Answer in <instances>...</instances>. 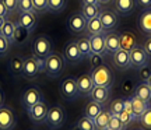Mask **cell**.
Listing matches in <instances>:
<instances>
[{
  "instance_id": "f546056e",
  "label": "cell",
  "mask_w": 151,
  "mask_h": 130,
  "mask_svg": "<svg viewBox=\"0 0 151 130\" xmlns=\"http://www.w3.org/2000/svg\"><path fill=\"white\" fill-rule=\"evenodd\" d=\"M29 31L25 29L24 27H21L18 22H14V43L17 45H21L28 39Z\"/></svg>"
},
{
  "instance_id": "2e32d148",
  "label": "cell",
  "mask_w": 151,
  "mask_h": 130,
  "mask_svg": "<svg viewBox=\"0 0 151 130\" xmlns=\"http://www.w3.org/2000/svg\"><path fill=\"white\" fill-rule=\"evenodd\" d=\"M90 98H91L92 101L101 103L104 106V105L109 101V98H111V88H109V87L94 85L91 94H90Z\"/></svg>"
},
{
  "instance_id": "9c48e42d",
  "label": "cell",
  "mask_w": 151,
  "mask_h": 130,
  "mask_svg": "<svg viewBox=\"0 0 151 130\" xmlns=\"http://www.w3.org/2000/svg\"><path fill=\"white\" fill-rule=\"evenodd\" d=\"M42 101H43V94L38 87H29V88H27L25 91L22 92L21 95V106L25 111L28 108H31L32 105H35L38 102H42Z\"/></svg>"
},
{
  "instance_id": "d6a6232c",
  "label": "cell",
  "mask_w": 151,
  "mask_h": 130,
  "mask_svg": "<svg viewBox=\"0 0 151 130\" xmlns=\"http://www.w3.org/2000/svg\"><path fill=\"white\" fill-rule=\"evenodd\" d=\"M67 6V0H48V11L50 13H60Z\"/></svg>"
},
{
  "instance_id": "d6986e66",
  "label": "cell",
  "mask_w": 151,
  "mask_h": 130,
  "mask_svg": "<svg viewBox=\"0 0 151 130\" xmlns=\"http://www.w3.org/2000/svg\"><path fill=\"white\" fill-rule=\"evenodd\" d=\"M90 38V45H91V53L105 55L106 48H105V32L97 34V35H88Z\"/></svg>"
},
{
  "instance_id": "ee69618b",
  "label": "cell",
  "mask_w": 151,
  "mask_h": 130,
  "mask_svg": "<svg viewBox=\"0 0 151 130\" xmlns=\"http://www.w3.org/2000/svg\"><path fill=\"white\" fill-rule=\"evenodd\" d=\"M3 1L9 10V14H14L18 11V0H3Z\"/></svg>"
},
{
  "instance_id": "c3c4849f",
  "label": "cell",
  "mask_w": 151,
  "mask_h": 130,
  "mask_svg": "<svg viewBox=\"0 0 151 130\" xmlns=\"http://www.w3.org/2000/svg\"><path fill=\"white\" fill-rule=\"evenodd\" d=\"M0 16L6 17V18H9V10H7V7L4 6V1L3 0H0Z\"/></svg>"
},
{
  "instance_id": "f1b7e54d",
  "label": "cell",
  "mask_w": 151,
  "mask_h": 130,
  "mask_svg": "<svg viewBox=\"0 0 151 130\" xmlns=\"http://www.w3.org/2000/svg\"><path fill=\"white\" fill-rule=\"evenodd\" d=\"M102 105L101 103L95 102V101H90V102L86 103V106H84V116H87V118H90V119L94 120V118L97 116L101 111H102Z\"/></svg>"
},
{
  "instance_id": "8992f818",
  "label": "cell",
  "mask_w": 151,
  "mask_h": 130,
  "mask_svg": "<svg viewBox=\"0 0 151 130\" xmlns=\"http://www.w3.org/2000/svg\"><path fill=\"white\" fill-rule=\"evenodd\" d=\"M59 91L65 99H67V101H76L77 98L80 97L76 77H66L65 80H62V83H60V85H59Z\"/></svg>"
},
{
  "instance_id": "7402d4cb",
  "label": "cell",
  "mask_w": 151,
  "mask_h": 130,
  "mask_svg": "<svg viewBox=\"0 0 151 130\" xmlns=\"http://www.w3.org/2000/svg\"><path fill=\"white\" fill-rule=\"evenodd\" d=\"M105 48H106V53H111V55H113L116 50L120 49L118 32L109 31L108 34H105Z\"/></svg>"
},
{
  "instance_id": "ba28073f",
  "label": "cell",
  "mask_w": 151,
  "mask_h": 130,
  "mask_svg": "<svg viewBox=\"0 0 151 130\" xmlns=\"http://www.w3.org/2000/svg\"><path fill=\"white\" fill-rule=\"evenodd\" d=\"M86 25H87V20L80 11L71 13L70 16L67 17V20H66L67 31L71 34H83L86 31Z\"/></svg>"
},
{
  "instance_id": "60d3db41",
  "label": "cell",
  "mask_w": 151,
  "mask_h": 130,
  "mask_svg": "<svg viewBox=\"0 0 151 130\" xmlns=\"http://www.w3.org/2000/svg\"><path fill=\"white\" fill-rule=\"evenodd\" d=\"M35 13H46L48 11V0H32Z\"/></svg>"
},
{
  "instance_id": "ffe728a7",
  "label": "cell",
  "mask_w": 151,
  "mask_h": 130,
  "mask_svg": "<svg viewBox=\"0 0 151 130\" xmlns=\"http://www.w3.org/2000/svg\"><path fill=\"white\" fill-rule=\"evenodd\" d=\"M119 45H120V49L130 52L137 45V38H136V35L132 31L119 32Z\"/></svg>"
},
{
  "instance_id": "f5cc1de1",
  "label": "cell",
  "mask_w": 151,
  "mask_h": 130,
  "mask_svg": "<svg viewBox=\"0 0 151 130\" xmlns=\"http://www.w3.org/2000/svg\"><path fill=\"white\" fill-rule=\"evenodd\" d=\"M6 20H7V18H6V17L0 16V28L3 27V24H4V22H6Z\"/></svg>"
},
{
  "instance_id": "277c9868",
  "label": "cell",
  "mask_w": 151,
  "mask_h": 130,
  "mask_svg": "<svg viewBox=\"0 0 151 130\" xmlns=\"http://www.w3.org/2000/svg\"><path fill=\"white\" fill-rule=\"evenodd\" d=\"M90 76H91L92 81H94V85L109 87L111 88L113 84V73L108 66L105 65H101L95 67V69H91Z\"/></svg>"
},
{
  "instance_id": "30bf717a",
  "label": "cell",
  "mask_w": 151,
  "mask_h": 130,
  "mask_svg": "<svg viewBox=\"0 0 151 130\" xmlns=\"http://www.w3.org/2000/svg\"><path fill=\"white\" fill-rule=\"evenodd\" d=\"M17 125V116L10 106H0V130H13Z\"/></svg>"
},
{
  "instance_id": "5b68a950",
  "label": "cell",
  "mask_w": 151,
  "mask_h": 130,
  "mask_svg": "<svg viewBox=\"0 0 151 130\" xmlns=\"http://www.w3.org/2000/svg\"><path fill=\"white\" fill-rule=\"evenodd\" d=\"M129 56H130V65H132V69H141L144 66H148L150 63V56L147 55V52L143 49L141 45H136L134 48L132 49L129 52Z\"/></svg>"
},
{
  "instance_id": "ac0fdd59",
  "label": "cell",
  "mask_w": 151,
  "mask_h": 130,
  "mask_svg": "<svg viewBox=\"0 0 151 130\" xmlns=\"http://www.w3.org/2000/svg\"><path fill=\"white\" fill-rule=\"evenodd\" d=\"M112 3L119 16H130L136 9V0H112Z\"/></svg>"
},
{
  "instance_id": "816d5d0a",
  "label": "cell",
  "mask_w": 151,
  "mask_h": 130,
  "mask_svg": "<svg viewBox=\"0 0 151 130\" xmlns=\"http://www.w3.org/2000/svg\"><path fill=\"white\" fill-rule=\"evenodd\" d=\"M95 3H97V0H81V4H95Z\"/></svg>"
},
{
  "instance_id": "9a60e30c",
  "label": "cell",
  "mask_w": 151,
  "mask_h": 130,
  "mask_svg": "<svg viewBox=\"0 0 151 130\" xmlns=\"http://www.w3.org/2000/svg\"><path fill=\"white\" fill-rule=\"evenodd\" d=\"M130 99V105H132V112H133V119L134 122H139V119L141 118V115L147 111V108L150 106V103L144 102L141 98H139L136 94H132Z\"/></svg>"
},
{
  "instance_id": "5bb4252c",
  "label": "cell",
  "mask_w": 151,
  "mask_h": 130,
  "mask_svg": "<svg viewBox=\"0 0 151 130\" xmlns=\"http://www.w3.org/2000/svg\"><path fill=\"white\" fill-rule=\"evenodd\" d=\"M76 81H77L80 97H90L92 88H94V81H92L90 73H83L78 77H76Z\"/></svg>"
},
{
  "instance_id": "8d00e7d4",
  "label": "cell",
  "mask_w": 151,
  "mask_h": 130,
  "mask_svg": "<svg viewBox=\"0 0 151 130\" xmlns=\"http://www.w3.org/2000/svg\"><path fill=\"white\" fill-rule=\"evenodd\" d=\"M108 129L109 130H124V126L122 123L120 118H119V115H111Z\"/></svg>"
},
{
  "instance_id": "484cf974",
  "label": "cell",
  "mask_w": 151,
  "mask_h": 130,
  "mask_svg": "<svg viewBox=\"0 0 151 130\" xmlns=\"http://www.w3.org/2000/svg\"><path fill=\"white\" fill-rule=\"evenodd\" d=\"M133 94H136L139 98H141L144 102L151 103V87L146 81H140L134 87Z\"/></svg>"
},
{
  "instance_id": "f6af8a7d",
  "label": "cell",
  "mask_w": 151,
  "mask_h": 130,
  "mask_svg": "<svg viewBox=\"0 0 151 130\" xmlns=\"http://www.w3.org/2000/svg\"><path fill=\"white\" fill-rule=\"evenodd\" d=\"M150 74H151V70L147 67V66L139 69V78H140L141 81H147V78L150 77Z\"/></svg>"
},
{
  "instance_id": "1f68e13d",
  "label": "cell",
  "mask_w": 151,
  "mask_h": 130,
  "mask_svg": "<svg viewBox=\"0 0 151 130\" xmlns=\"http://www.w3.org/2000/svg\"><path fill=\"white\" fill-rule=\"evenodd\" d=\"M76 42H77V46L80 49L81 55L84 56V59H86L88 55H91V45H90V38H88V35L80 37Z\"/></svg>"
},
{
  "instance_id": "ab89813d",
  "label": "cell",
  "mask_w": 151,
  "mask_h": 130,
  "mask_svg": "<svg viewBox=\"0 0 151 130\" xmlns=\"http://www.w3.org/2000/svg\"><path fill=\"white\" fill-rule=\"evenodd\" d=\"M134 87H136V84L133 83V80L126 78V80H123L122 84H120V91L123 92V94H126V95H127V94H133Z\"/></svg>"
},
{
  "instance_id": "3957f363",
  "label": "cell",
  "mask_w": 151,
  "mask_h": 130,
  "mask_svg": "<svg viewBox=\"0 0 151 130\" xmlns=\"http://www.w3.org/2000/svg\"><path fill=\"white\" fill-rule=\"evenodd\" d=\"M45 125L48 126V129L56 130L60 129L62 126L65 125L66 122V111L62 105H55L48 108V113L45 118Z\"/></svg>"
},
{
  "instance_id": "4dcf8cb0",
  "label": "cell",
  "mask_w": 151,
  "mask_h": 130,
  "mask_svg": "<svg viewBox=\"0 0 151 130\" xmlns=\"http://www.w3.org/2000/svg\"><path fill=\"white\" fill-rule=\"evenodd\" d=\"M0 35H3L6 39H9L13 45L14 43V22L7 18L6 22L3 24V27L0 28Z\"/></svg>"
},
{
  "instance_id": "e0dca14e",
  "label": "cell",
  "mask_w": 151,
  "mask_h": 130,
  "mask_svg": "<svg viewBox=\"0 0 151 130\" xmlns=\"http://www.w3.org/2000/svg\"><path fill=\"white\" fill-rule=\"evenodd\" d=\"M112 62L119 70H127V69H132V65H130V56H129V52H127V50H123V49L116 50V52L113 53Z\"/></svg>"
},
{
  "instance_id": "b9f144b4",
  "label": "cell",
  "mask_w": 151,
  "mask_h": 130,
  "mask_svg": "<svg viewBox=\"0 0 151 130\" xmlns=\"http://www.w3.org/2000/svg\"><path fill=\"white\" fill-rule=\"evenodd\" d=\"M119 118H120V120H122L124 129H126V127H129V126L132 125V122H134V119H133V115L130 113V112H127V111H124V109L120 112V113H119Z\"/></svg>"
},
{
  "instance_id": "11a10c76",
  "label": "cell",
  "mask_w": 151,
  "mask_h": 130,
  "mask_svg": "<svg viewBox=\"0 0 151 130\" xmlns=\"http://www.w3.org/2000/svg\"><path fill=\"white\" fill-rule=\"evenodd\" d=\"M146 83H147V84H148V85L151 87V74H150V77H148V78H147V81H146Z\"/></svg>"
},
{
  "instance_id": "bcb514c9",
  "label": "cell",
  "mask_w": 151,
  "mask_h": 130,
  "mask_svg": "<svg viewBox=\"0 0 151 130\" xmlns=\"http://www.w3.org/2000/svg\"><path fill=\"white\" fill-rule=\"evenodd\" d=\"M141 46H143V49L147 52V55L151 57V35H148V38L144 41V43H143Z\"/></svg>"
},
{
  "instance_id": "681fc988",
  "label": "cell",
  "mask_w": 151,
  "mask_h": 130,
  "mask_svg": "<svg viewBox=\"0 0 151 130\" xmlns=\"http://www.w3.org/2000/svg\"><path fill=\"white\" fill-rule=\"evenodd\" d=\"M98 6H101V7H105V6H109L112 3V0H97Z\"/></svg>"
},
{
  "instance_id": "836d02e7",
  "label": "cell",
  "mask_w": 151,
  "mask_h": 130,
  "mask_svg": "<svg viewBox=\"0 0 151 130\" xmlns=\"http://www.w3.org/2000/svg\"><path fill=\"white\" fill-rule=\"evenodd\" d=\"M76 125L78 126L81 130H97L95 129V125H94V120L84 116V115L76 122Z\"/></svg>"
},
{
  "instance_id": "603a6c76",
  "label": "cell",
  "mask_w": 151,
  "mask_h": 130,
  "mask_svg": "<svg viewBox=\"0 0 151 130\" xmlns=\"http://www.w3.org/2000/svg\"><path fill=\"white\" fill-rule=\"evenodd\" d=\"M139 28L146 35H151V9H144V11L139 17Z\"/></svg>"
},
{
  "instance_id": "9f6ffc18",
  "label": "cell",
  "mask_w": 151,
  "mask_h": 130,
  "mask_svg": "<svg viewBox=\"0 0 151 130\" xmlns=\"http://www.w3.org/2000/svg\"><path fill=\"white\" fill-rule=\"evenodd\" d=\"M136 130H141V129H136Z\"/></svg>"
},
{
  "instance_id": "4fadbf2b",
  "label": "cell",
  "mask_w": 151,
  "mask_h": 130,
  "mask_svg": "<svg viewBox=\"0 0 151 130\" xmlns=\"http://www.w3.org/2000/svg\"><path fill=\"white\" fill-rule=\"evenodd\" d=\"M27 113L28 118L32 120L34 123H42L45 118H46V113H48V106H46L45 101L38 102L35 105H32L31 108L27 109Z\"/></svg>"
},
{
  "instance_id": "7bdbcfd3",
  "label": "cell",
  "mask_w": 151,
  "mask_h": 130,
  "mask_svg": "<svg viewBox=\"0 0 151 130\" xmlns=\"http://www.w3.org/2000/svg\"><path fill=\"white\" fill-rule=\"evenodd\" d=\"M11 48V42L9 39H6L3 35H0V56L6 55Z\"/></svg>"
},
{
  "instance_id": "f907efd6",
  "label": "cell",
  "mask_w": 151,
  "mask_h": 130,
  "mask_svg": "<svg viewBox=\"0 0 151 130\" xmlns=\"http://www.w3.org/2000/svg\"><path fill=\"white\" fill-rule=\"evenodd\" d=\"M3 105H4V92L0 87V106H3Z\"/></svg>"
},
{
  "instance_id": "83f0119b",
  "label": "cell",
  "mask_w": 151,
  "mask_h": 130,
  "mask_svg": "<svg viewBox=\"0 0 151 130\" xmlns=\"http://www.w3.org/2000/svg\"><path fill=\"white\" fill-rule=\"evenodd\" d=\"M83 16L86 17V20H91L94 17H98L101 13V6L95 4H81V11Z\"/></svg>"
},
{
  "instance_id": "cb8c5ba5",
  "label": "cell",
  "mask_w": 151,
  "mask_h": 130,
  "mask_svg": "<svg viewBox=\"0 0 151 130\" xmlns=\"http://www.w3.org/2000/svg\"><path fill=\"white\" fill-rule=\"evenodd\" d=\"M111 112L109 109L102 108V111L94 118V125H95V129L97 130H106L109 125V119H111Z\"/></svg>"
},
{
  "instance_id": "4316f807",
  "label": "cell",
  "mask_w": 151,
  "mask_h": 130,
  "mask_svg": "<svg viewBox=\"0 0 151 130\" xmlns=\"http://www.w3.org/2000/svg\"><path fill=\"white\" fill-rule=\"evenodd\" d=\"M86 32L88 35H97V34H104V27L99 18L98 17H94L91 20H87V25H86Z\"/></svg>"
},
{
  "instance_id": "d590c367",
  "label": "cell",
  "mask_w": 151,
  "mask_h": 130,
  "mask_svg": "<svg viewBox=\"0 0 151 130\" xmlns=\"http://www.w3.org/2000/svg\"><path fill=\"white\" fill-rule=\"evenodd\" d=\"M139 123L144 130H151V105L147 108V111L141 115V118L139 119Z\"/></svg>"
},
{
  "instance_id": "8fae6325",
  "label": "cell",
  "mask_w": 151,
  "mask_h": 130,
  "mask_svg": "<svg viewBox=\"0 0 151 130\" xmlns=\"http://www.w3.org/2000/svg\"><path fill=\"white\" fill-rule=\"evenodd\" d=\"M99 21L102 24L104 27V31H113L115 28L119 25V14L116 11H112V10H101L99 13Z\"/></svg>"
},
{
  "instance_id": "52a82bcc",
  "label": "cell",
  "mask_w": 151,
  "mask_h": 130,
  "mask_svg": "<svg viewBox=\"0 0 151 130\" xmlns=\"http://www.w3.org/2000/svg\"><path fill=\"white\" fill-rule=\"evenodd\" d=\"M43 62L45 60H39L37 57H27L24 59V67H22V77L25 78H34L38 74H41L43 71Z\"/></svg>"
},
{
  "instance_id": "e575fe53",
  "label": "cell",
  "mask_w": 151,
  "mask_h": 130,
  "mask_svg": "<svg viewBox=\"0 0 151 130\" xmlns=\"http://www.w3.org/2000/svg\"><path fill=\"white\" fill-rule=\"evenodd\" d=\"M123 102L124 98H115L112 102L109 103V112L112 115H119L123 111Z\"/></svg>"
},
{
  "instance_id": "d4e9b609",
  "label": "cell",
  "mask_w": 151,
  "mask_h": 130,
  "mask_svg": "<svg viewBox=\"0 0 151 130\" xmlns=\"http://www.w3.org/2000/svg\"><path fill=\"white\" fill-rule=\"evenodd\" d=\"M22 67H24V57L22 56H13L9 60V71L13 77L21 76Z\"/></svg>"
},
{
  "instance_id": "7c38bea8",
  "label": "cell",
  "mask_w": 151,
  "mask_h": 130,
  "mask_svg": "<svg viewBox=\"0 0 151 130\" xmlns=\"http://www.w3.org/2000/svg\"><path fill=\"white\" fill-rule=\"evenodd\" d=\"M63 57H65V60L67 63H70V65H77V63L83 62V59H84V56L81 55L80 49L77 46V42H76V41L67 42V45L65 46Z\"/></svg>"
},
{
  "instance_id": "db71d44e",
  "label": "cell",
  "mask_w": 151,
  "mask_h": 130,
  "mask_svg": "<svg viewBox=\"0 0 151 130\" xmlns=\"http://www.w3.org/2000/svg\"><path fill=\"white\" fill-rule=\"evenodd\" d=\"M70 130H81V129H80V127H78V126H77V125L74 123V125H73V126L70 127Z\"/></svg>"
},
{
  "instance_id": "7a4b0ae2",
  "label": "cell",
  "mask_w": 151,
  "mask_h": 130,
  "mask_svg": "<svg viewBox=\"0 0 151 130\" xmlns=\"http://www.w3.org/2000/svg\"><path fill=\"white\" fill-rule=\"evenodd\" d=\"M50 53H53V42L46 35H39L32 43V56L39 60H45Z\"/></svg>"
},
{
  "instance_id": "680465c9",
  "label": "cell",
  "mask_w": 151,
  "mask_h": 130,
  "mask_svg": "<svg viewBox=\"0 0 151 130\" xmlns=\"http://www.w3.org/2000/svg\"><path fill=\"white\" fill-rule=\"evenodd\" d=\"M34 130H35V129H34Z\"/></svg>"
},
{
  "instance_id": "6f0895ef",
  "label": "cell",
  "mask_w": 151,
  "mask_h": 130,
  "mask_svg": "<svg viewBox=\"0 0 151 130\" xmlns=\"http://www.w3.org/2000/svg\"><path fill=\"white\" fill-rule=\"evenodd\" d=\"M106 130H109V129H106Z\"/></svg>"
},
{
  "instance_id": "44dd1931",
  "label": "cell",
  "mask_w": 151,
  "mask_h": 130,
  "mask_svg": "<svg viewBox=\"0 0 151 130\" xmlns=\"http://www.w3.org/2000/svg\"><path fill=\"white\" fill-rule=\"evenodd\" d=\"M17 22L24 27L25 29H28L29 32L35 29L37 27V22H38V18H37V13H18V20Z\"/></svg>"
},
{
  "instance_id": "74e56055",
  "label": "cell",
  "mask_w": 151,
  "mask_h": 130,
  "mask_svg": "<svg viewBox=\"0 0 151 130\" xmlns=\"http://www.w3.org/2000/svg\"><path fill=\"white\" fill-rule=\"evenodd\" d=\"M18 13H35L32 0H18Z\"/></svg>"
},
{
  "instance_id": "7dc6e473",
  "label": "cell",
  "mask_w": 151,
  "mask_h": 130,
  "mask_svg": "<svg viewBox=\"0 0 151 130\" xmlns=\"http://www.w3.org/2000/svg\"><path fill=\"white\" fill-rule=\"evenodd\" d=\"M136 6L141 9H151V0H136Z\"/></svg>"
},
{
  "instance_id": "6da1fadb",
  "label": "cell",
  "mask_w": 151,
  "mask_h": 130,
  "mask_svg": "<svg viewBox=\"0 0 151 130\" xmlns=\"http://www.w3.org/2000/svg\"><path fill=\"white\" fill-rule=\"evenodd\" d=\"M65 69V57L59 53H50L43 62V71L48 77L56 78L63 73Z\"/></svg>"
},
{
  "instance_id": "f35d334b",
  "label": "cell",
  "mask_w": 151,
  "mask_h": 130,
  "mask_svg": "<svg viewBox=\"0 0 151 130\" xmlns=\"http://www.w3.org/2000/svg\"><path fill=\"white\" fill-rule=\"evenodd\" d=\"M88 59V63H90V67L91 69H95L98 66L104 65V59H102V55H98V53H91L87 56Z\"/></svg>"
}]
</instances>
